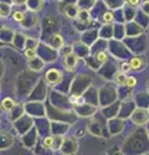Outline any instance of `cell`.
<instances>
[{
    "label": "cell",
    "mask_w": 149,
    "mask_h": 155,
    "mask_svg": "<svg viewBox=\"0 0 149 155\" xmlns=\"http://www.w3.org/2000/svg\"><path fill=\"white\" fill-rule=\"evenodd\" d=\"M128 70H131V66H130V64H123L122 65V71L121 72H126V71H128Z\"/></svg>",
    "instance_id": "5bb4252c"
},
{
    "label": "cell",
    "mask_w": 149,
    "mask_h": 155,
    "mask_svg": "<svg viewBox=\"0 0 149 155\" xmlns=\"http://www.w3.org/2000/svg\"><path fill=\"white\" fill-rule=\"evenodd\" d=\"M130 66H131V70H140L145 66V60L143 57H134L130 61Z\"/></svg>",
    "instance_id": "3957f363"
},
{
    "label": "cell",
    "mask_w": 149,
    "mask_h": 155,
    "mask_svg": "<svg viewBox=\"0 0 149 155\" xmlns=\"http://www.w3.org/2000/svg\"><path fill=\"white\" fill-rule=\"evenodd\" d=\"M61 72L59 70H49L46 75V80L49 84H57L59 81H61Z\"/></svg>",
    "instance_id": "6da1fadb"
},
{
    "label": "cell",
    "mask_w": 149,
    "mask_h": 155,
    "mask_svg": "<svg viewBox=\"0 0 149 155\" xmlns=\"http://www.w3.org/2000/svg\"><path fill=\"white\" fill-rule=\"evenodd\" d=\"M96 58H97V61L100 62V64H104V62H107V60H108L107 53H104V52L97 53V56H96Z\"/></svg>",
    "instance_id": "9c48e42d"
},
{
    "label": "cell",
    "mask_w": 149,
    "mask_h": 155,
    "mask_svg": "<svg viewBox=\"0 0 149 155\" xmlns=\"http://www.w3.org/2000/svg\"><path fill=\"white\" fill-rule=\"evenodd\" d=\"M113 21V14L112 13H105L104 14V22H107V23H109V22H112Z\"/></svg>",
    "instance_id": "7c38bea8"
},
{
    "label": "cell",
    "mask_w": 149,
    "mask_h": 155,
    "mask_svg": "<svg viewBox=\"0 0 149 155\" xmlns=\"http://www.w3.org/2000/svg\"><path fill=\"white\" fill-rule=\"evenodd\" d=\"M135 84H136V79H135V78H134V76H128L124 85H127L128 88H132V87H135Z\"/></svg>",
    "instance_id": "30bf717a"
},
{
    "label": "cell",
    "mask_w": 149,
    "mask_h": 155,
    "mask_svg": "<svg viewBox=\"0 0 149 155\" xmlns=\"http://www.w3.org/2000/svg\"><path fill=\"white\" fill-rule=\"evenodd\" d=\"M35 51L34 49H27L26 52H25V56L29 58V60H31V58H35Z\"/></svg>",
    "instance_id": "8fae6325"
},
{
    "label": "cell",
    "mask_w": 149,
    "mask_h": 155,
    "mask_svg": "<svg viewBox=\"0 0 149 155\" xmlns=\"http://www.w3.org/2000/svg\"><path fill=\"white\" fill-rule=\"evenodd\" d=\"M43 146L46 149H52L55 146V138L53 137H47L44 138V141H43Z\"/></svg>",
    "instance_id": "52a82bcc"
},
{
    "label": "cell",
    "mask_w": 149,
    "mask_h": 155,
    "mask_svg": "<svg viewBox=\"0 0 149 155\" xmlns=\"http://www.w3.org/2000/svg\"><path fill=\"white\" fill-rule=\"evenodd\" d=\"M79 98H80L79 96H71V97H70V101H71V102H73V104H78Z\"/></svg>",
    "instance_id": "9a60e30c"
},
{
    "label": "cell",
    "mask_w": 149,
    "mask_h": 155,
    "mask_svg": "<svg viewBox=\"0 0 149 155\" xmlns=\"http://www.w3.org/2000/svg\"><path fill=\"white\" fill-rule=\"evenodd\" d=\"M139 2H140V0H128V4L130 5H137Z\"/></svg>",
    "instance_id": "2e32d148"
},
{
    "label": "cell",
    "mask_w": 149,
    "mask_h": 155,
    "mask_svg": "<svg viewBox=\"0 0 149 155\" xmlns=\"http://www.w3.org/2000/svg\"><path fill=\"white\" fill-rule=\"evenodd\" d=\"M13 106H14V102H13V100H11V98H5V100H4L3 102H2V109L5 110V111L12 110Z\"/></svg>",
    "instance_id": "5b68a950"
},
{
    "label": "cell",
    "mask_w": 149,
    "mask_h": 155,
    "mask_svg": "<svg viewBox=\"0 0 149 155\" xmlns=\"http://www.w3.org/2000/svg\"><path fill=\"white\" fill-rule=\"evenodd\" d=\"M88 12H86V11H82V12H79L78 13V17L80 18V19H88Z\"/></svg>",
    "instance_id": "4fadbf2b"
},
{
    "label": "cell",
    "mask_w": 149,
    "mask_h": 155,
    "mask_svg": "<svg viewBox=\"0 0 149 155\" xmlns=\"http://www.w3.org/2000/svg\"><path fill=\"white\" fill-rule=\"evenodd\" d=\"M114 80H115V83H117V84H122V85H124V84H126L127 78H126V75H124L123 72H118V74L114 76Z\"/></svg>",
    "instance_id": "8992f818"
},
{
    "label": "cell",
    "mask_w": 149,
    "mask_h": 155,
    "mask_svg": "<svg viewBox=\"0 0 149 155\" xmlns=\"http://www.w3.org/2000/svg\"><path fill=\"white\" fill-rule=\"evenodd\" d=\"M62 38L60 35H53L51 38V45L55 48H61L62 47Z\"/></svg>",
    "instance_id": "277c9868"
},
{
    "label": "cell",
    "mask_w": 149,
    "mask_h": 155,
    "mask_svg": "<svg viewBox=\"0 0 149 155\" xmlns=\"http://www.w3.org/2000/svg\"><path fill=\"white\" fill-rule=\"evenodd\" d=\"M26 0H13V3H16V4H18V5H20V4H23L25 3Z\"/></svg>",
    "instance_id": "e0dca14e"
},
{
    "label": "cell",
    "mask_w": 149,
    "mask_h": 155,
    "mask_svg": "<svg viewBox=\"0 0 149 155\" xmlns=\"http://www.w3.org/2000/svg\"><path fill=\"white\" fill-rule=\"evenodd\" d=\"M13 18L16 19L17 22H21V21H23V18H25V13H23V12H20V11H17V12H14V13H13Z\"/></svg>",
    "instance_id": "ba28073f"
},
{
    "label": "cell",
    "mask_w": 149,
    "mask_h": 155,
    "mask_svg": "<svg viewBox=\"0 0 149 155\" xmlns=\"http://www.w3.org/2000/svg\"><path fill=\"white\" fill-rule=\"evenodd\" d=\"M76 61H78V58H76L75 54H73V53H69V54H66L64 57V64L66 66V69L68 70H73L75 65H76Z\"/></svg>",
    "instance_id": "7a4b0ae2"
}]
</instances>
